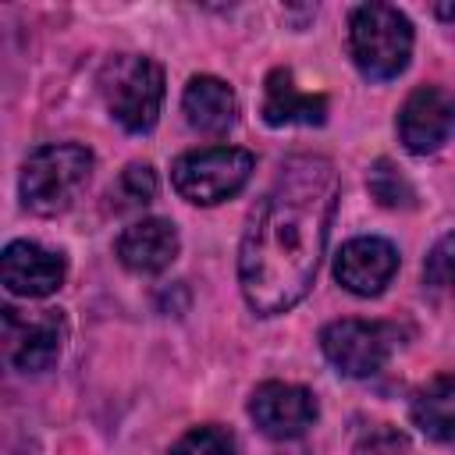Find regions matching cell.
<instances>
[{"instance_id": "6da1fadb", "label": "cell", "mask_w": 455, "mask_h": 455, "mask_svg": "<svg viewBox=\"0 0 455 455\" xmlns=\"http://www.w3.org/2000/svg\"><path fill=\"white\" fill-rule=\"evenodd\" d=\"M334 203L338 171L323 156H291L259 199L238 249V284L259 316L284 313L309 291Z\"/></svg>"}, {"instance_id": "7a4b0ae2", "label": "cell", "mask_w": 455, "mask_h": 455, "mask_svg": "<svg viewBox=\"0 0 455 455\" xmlns=\"http://www.w3.org/2000/svg\"><path fill=\"white\" fill-rule=\"evenodd\" d=\"M348 50L366 78L387 82L412 57V21L391 4H359L348 18Z\"/></svg>"}, {"instance_id": "3957f363", "label": "cell", "mask_w": 455, "mask_h": 455, "mask_svg": "<svg viewBox=\"0 0 455 455\" xmlns=\"http://www.w3.org/2000/svg\"><path fill=\"white\" fill-rule=\"evenodd\" d=\"M92 174V153L75 142L39 146L21 167V199L32 213H64Z\"/></svg>"}, {"instance_id": "277c9868", "label": "cell", "mask_w": 455, "mask_h": 455, "mask_svg": "<svg viewBox=\"0 0 455 455\" xmlns=\"http://www.w3.org/2000/svg\"><path fill=\"white\" fill-rule=\"evenodd\" d=\"M100 92L114 121L128 132H149L164 107V71L156 60L139 53H121L103 64Z\"/></svg>"}, {"instance_id": "5b68a950", "label": "cell", "mask_w": 455, "mask_h": 455, "mask_svg": "<svg viewBox=\"0 0 455 455\" xmlns=\"http://www.w3.org/2000/svg\"><path fill=\"white\" fill-rule=\"evenodd\" d=\"M252 174V153L235 146H206L181 153L171 167V181L181 199L213 206L228 196H235Z\"/></svg>"}, {"instance_id": "8992f818", "label": "cell", "mask_w": 455, "mask_h": 455, "mask_svg": "<svg viewBox=\"0 0 455 455\" xmlns=\"http://www.w3.org/2000/svg\"><path fill=\"white\" fill-rule=\"evenodd\" d=\"M395 341L398 331L380 320H334L320 331V348L327 363L345 377L377 373L387 363Z\"/></svg>"}, {"instance_id": "52a82bcc", "label": "cell", "mask_w": 455, "mask_h": 455, "mask_svg": "<svg viewBox=\"0 0 455 455\" xmlns=\"http://www.w3.org/2000/svg\"><path fill=\"white\" fill-rule=\"evenodd\" d=\"M4 338H7V359L21 373H43L60 359L68 323L60 309H43L36 316H21L18 309H4Z\"/></svg>"}, {"instance_id": "ba28073f", "label": "cell", "mask_w": 455, "mask_h": 455, "mask_svg": "<svg viewBox=\"0 0 455 455\" xmlns=\"http://www.w3.org/2000/svg\"><path fill=\"white\" fill-rule=\"evenodd\" d=\"M398 135L409 153H434L455 135V92L419 85L398 110Z\"/></svg>"}, {"instance_id": "9c48e42d", "label": "cell", "mask_w": 455, "mask_h": 455, "mask_svg": "<svg viewBox=\"0 0 455 455\" xmlns=\"http://www.w3.org/2000/svg\"><path fill=\"white\" fill-rule=\"evenodd\" d=\"M249 416L259 427V434L274 441L302 437L316 419V398L313 391L284 380H267L249 398Z\"/></svg>"}, {"instance_id": "30bf717a", "label": "cell", "mask_w": 455, "mask_h": 455, "mask_svg": "<svg viewBox=\"0 0 455 455\" xmlns=\"http://www.w3.org/2000/svg\"><path fill=\"white\" fill-rule=\"evenodd\" d=\"M398 270V249L387 238L363 235L341 245L334 256V277L352 295H380Z\"/></svg>"}, {"instance_id": "8fae6325", "label": "cell", "mask_w": 455, "mask_h": 455, "mask_svg": "<svg viewBox=\"0 0 455 455\" xmlns=\"http://www.w3.org/2000/svg\"><path fill=\"white\" fill-rule=\"evenodd\" d=\"M64 256L53 252V249H43L39 242H11L4 249V259H0V274H4V284L7 291L14 295H25V299H43L50 291H57L64 284Z\"/></svg>"}, {"instance_id": "7c38bea8", "label": "cell", "mask_w": 455, "mask_h": 455, "mask_svg": "<svg viewBox=\"0 0 455 455\" xmlns=\"http://www.w3.org/2000/svg\"><path fill=\"white\" fill-rule=\"evenodd\" d=\"M178 256V228L164 217H142L117 238V259L135 274H156Z\"/></svg>"}, {"instance_id": "4fadbf2b", "label": "cell", "mask_w": 455, "mask_h": 455, "mask_svg": "<svg viewBox=\"0 0 455 455\" xmlns=\"http://www.w3.org/2000/svg\"><path fill=\"white\" fill-rule=\"evenodd\" d=\"M327 117V96L302 92L288 68H274L263 85V121L281 124H323Z\"/></svg>"}, {"instance_id": "5bb4252c", "label": "cell", "mask_w": 455, "mask_h": 455, "mask_svg": "<svg viewBox=\"0 0 455 455\" xmlns=\"http://www.w3.org/2000/svg\"><path fill=\"white\" fill-rule=\"evenodd\" d=\"M181 110H185V121L196 128V132H206V135H220L235 124V114H238V100L231 92L228 82L213 78V75H196L188 85H185V96H181Z\"/></svg>"}, {"instance_id": "9a60e30c", "label": "cell", "mask_w": 455, "mask_h": 455, "mask_svg": "<svg viewBox=\"0 0 455 455\" xmlns=\"http://www.w3.org/2000/svg\"><path fill=\"white\" fill-rule=\"evenodd\" d=\"M409 416L430 441H451L455 437V373H441L427 380L412 395Z\"/></svg>"}, {"instance_id": "2e32d148", "label": "cell", "mask_w": 455, "mask_h": 455, "mask_svg": "<svg viewBox=\"0 0 455 455\" xmlns=\"http://www.w3.org/2000/svg\"><path fill=\"white\" fill-rule=\"evenodd\" d=\"M153 196H156V174L149 164H128L110 188L114 210H139V206L153 203Z\"/></svg>"}, {"instance_id": "e0dca14e", "label": "cell", "mask_w": 455, "mask_h": 455, "mask_svg": "<svg viewBox=\"0 0 455 455\" xmlns=\"http://www.w3.org/2000/svg\"><path fill=\"white\" fill-rule=\"evenodd\" d=\"M366 185H370V196H373L380 206L398 210V206H412V203H416V192H412L409 178H405L391 160H377V164L370 167Z\"/></svg>"}, {"instance_id": "ac0fdd59", "label": "cell", "mask_w": 455, "mask_h": 455, "mask_svg": "<svg viewBox=\"0 0 455 455\" xmlns=\"http://www.w3.org/2000/svg\"><path fill=\"white\" fill-rule=\"evenodd\" d=\"M171 455H235V441L220 427H196L171 448Z\"/></svg>"}, {"instance_id": "d6986e66", "label": "cell", "mask_w": 455, "mask_h": 455, "mask_svg": "<svg viewBox=\"0 0 455 455\" xmlns=\"http://www.w3.org/2000/svg\"><path fill=\"white\" fill-rule=\"evenodd\" d=\"M423 281H427L430 288H455V231L444 235V238L427 252Z\"/></svg>"}, {"instance_id": "ffe728a7", "label": "cell", "mask_w": 455, "mask_h": 455, "mask_svg": "<svg viewBox=\"0 0 455 455\" xmlns=\"http://www.w3.org/2000/svg\"><path fill=\"white\" fill-rule=\"evenodd\" d=\"M402 451H405V437L395 427H387V423L373 427L355 444V455H402Z\"/></svg>"}]
</instances>
